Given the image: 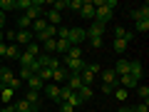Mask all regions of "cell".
<instances>
[{
  "instance_id": "4fadbf2b",
  "label": "cell",
  "mask_w": 149,
  "mask_h": 112,
  "mask_svg": "<svg viewBox=\"0 0 149 112\" xmlns=\"http://www.w3.org/2000/svg\"><path fill=\"white\" fill-rule=\"evenodd\" d=\"M20 67H32V65H35V57H32L30 52H25V50H20Z\"/></svg>"
},
{
  "instance_id": "c3c4849f",
  "label": "cell",
  "mask_w": 149,
  "mask_h": 112,
  "mask_svg": "<svg viewBox=\"0 0 149 112\" xmlns=\"http://www.w3.org/2000/svg\"><path fill=\"white\" fill-rule=\"evenodd\" d=\"M5 50H8V45H5V43H0V60L5 57Z\"/></svg>"
},
{
  "instance_id": "f35d334b",
  "label": "cell",
  "mask_w": 149,
  "mask_h": 112,
  "mask_svg": "<svg viewBox=\"0 0 149 112\" xmlns=\"http://www.w3.org/2000/svg\"><path fill=\"white\" fill-rule=\"evenodd\" d=\"M85 70H87V72H92V75H97V72H100V70H102V65L92 62V65H85Z\"/></svg>"
},
{
  "instance_id": "484cf974",
  "label": "cell",
  "mask_w": 149,
  "mask_h": 112,
  "mask_svg": "<svg viewBox=\"0 0 149 112\" xmlns=\"http://www.w3.org/2000/svg\"><path fill=\"white\" fill-rule=\"evenodd\" d=\"M70 48H72V45H70L67 40H57V48H55V52H57V55H65Z\"/></svg>"
},
{
  "instance_id": "816d5d0a",
  "label": "cell",
  "mask_w": 149,
  "mask_h": 112,
  "mask_svg": "<svg viewBox=\"0 0 149 112\" xmlns=\"http://www.w3.org/2000/svg\"><path fill=\"white\" fill-rule=\"evenodd\" d=\"M119 112H132V107H119Z\"/></svg>"
},
{
  "instance_id": "8fae6325",
  "label": "cell",
  "mask_w": 149,
  "mask_h": 112,
  "mask_svg": "<svg viewBox=\"0 0 149 112\" xmlns=\"http://www.w3.org/2000/svg\"><path fill=\"white\" fill-rule=\"evenodd\" d=\"M13 80H15V75H13L10 67H3V70H0V82H3V87H8Z\"/></svg>"
},
{
  "instance_id": "1f68e13d",
  "label": "cell",
  "mask_w": 149,
  "mask_h": 112,
  "mask_svg": "<svg viewBox=\"0 0 149 112\" xmlns=\"http://www.w3.org/2000/svg\"><path fill=\"white\" fill-rule=\"evenodd\" d=\"M112 95L117 97V100H119V102H124V100H127V95H129V92H127V90H124V87H117V90L112 92Z\"/></svg>"
},
{
  "instance_id": "7bdbcfd3",
  "label": "cell",
  "mask_w": 149,
  "mask_h": 112,
  "mask_svg": "<svg viewBox=\"0 0 149 112\" xmlns=\"http://www.w3.org/2000/svg\"><path fill=\"white\" fill-rule=\"evenodd\" d=\"M67 8H72V10H80V8H82V0H70Z\"/></svg>"
},
{
  "instance_id": "7c38bea8",
  "label": "cell",
  "mask_w": 149,
  "mask_h": 112,
  "mask_svg": "<svg viewBox=\"0 0 149 112\" xmlns=\"http://www.w3.org/2000/svg\"><path fill=\"white\" fill-rule=\"evenodd\" d=\"M114 75H117V77H122V75H129V60H119V62L114 65Z\"/></svg>"
},
{
  "instance_id": "d590c367",
  "label": "cell",
  "mask_w": 149,
  "mask_h": 112,
  "mask_svg": "<svg viewBox=\"0 0 149 112\" xmlns=\"http://www.w3.org/2000/svg\"><path fill=\"white\" fill-rule=\"evenodd\" d=\"M50 10H55V13H62V10H67V0H57V3H52V8H50Z\"/></svg>"
},
{
  "instance_id": "60d3db41",
  "label": "cell",
  "mask_w": 149,
  "mask_h": 112,
  "mask_svg": "<svg viewBox=\"0 0 149 112\" xmlns=\"http://www.w3.org/2000/svg\"><path fill=\"white\" fill-rule=\"evenodd\" d=\"M30 5H32V0H15V8H22V10H27Z\"/></svg>"
},
{
  "instance_id": "ab89813d",
  "label": "cell",
  "mask_w": 149,
  "mask_h": 112,
  "mask_svg": "<svg viewBox=\"0 0 149 112\" xmlns=\"http://www.w3.org/2000/svg\"><path fill=\"white\" fill-rule=\"evenodd\" d=\"M90 45L92 48H102L104 45V37H90Z\"/></svg>"
},
{
  "instance_id": "d6a6232c",
  "label": "cell",
  "mask_w": 149,
  "mask_h": 112,
  "mask_svg": "<svg viewBox=\"0 0 149 112\" xmlns=\"http://www.w3.org/2000/svg\"><path fill=\"white\" fill-rule=\"evenodd\" d=\"M17 25H20L22 30H30V27H32V20H30V18H27V15H22L20 20H17Z\"/></svg>"
},
{
  "instance_id": "7dc6e473",
  "label": "cell",
  "mask_w": 149,
  "mask_h": 112,
  "mask_svg": "<svg viewBox=\"0 0 149 112\" xmlns=\"http://www.w3.org/2000/svg\"><path fill=\"white\" fill-rule=\"evenodd\" d=\"M104 5H107V8H109V10H112V13H114V8H117V0H104Z\"/></svg>"
},
{
  "instance_id": "7402d4cb",
  "label": "cell",
  "mask_w": 149,
  "mask_h": 112,
  "mask_svg": "<svg viewBox=\"0 0 149 112\" xmlns=\"http://www.w3.org/2000/svg\"><path fill=\"white\" fill-rule=\"evenodd\" d=\"M15 112H35V107H32L30 102L20 100V102H15Z\"/></svg>"
},
{
  "instance_id": "e0dca14e",
  "label": "cell",
  "mask_w": 149,
  "mask_h": 112,
  "mask_svg": "<svg viewBox=\"0 0 149 112\" xmlns=\"http://www.w3.org/2000/svg\"><path fill=\"white\" fill-rule=\"evenodd\" d=\"M5 57L8 60H17V57H20V45L10 43V45H8V50H5Z\"/></svg>"
},
{
  "instance_id": "8992f818",
  "label": "cell",
  "mask_w": 149,
  "mask_h": 112,
  "mask_svg": "<svg viewBox=\"0 0 149 112\" xmlns=\"http://www.w3.org/2000/svg\"><path fill=\"white\" fill-rule=\"evenodd\" d=\"M80 15H82V18H87V20H95V3H92V0L82 3V8H80Z\"/></svg>"
},
{
  "instance_id": "11a10c76",
  "label": "cell",
  "mask_w": 149,
  "mask_h": 112,
  "mask_svg": "<svg viewBox=\"0 0 149 112\" xmlns=\"http://www.w3.org/2000/svg\"><path fill=\"white\" fill-rule=\"evenodd\" d=\"M132 112H134V110H132Z\"/></svg>"
},
{
  "instance_id": "277c9868",
  "label": "cell",
  "mask_w": 149,
  "mask_h": 112,
  "mask_svg": "<svg viewBox=\"0 0 149 112\" xmlns=\"http://www.w3.org/2000/svg\"><path fill=\"white\" fill-rule=\"evenodd\" d=\"M32 37H35V35H32L30 30H20V32H15V45H20V48L25 45V48H27V45L32 43Z\"/></svg>"
},
{
  "instance_id": "cb8c5ba5",
  "label": "cell",
  "mask_w": 149,
  "mask_h": 112,
  "mask_svg": "<svg viewBox=\"0 0 149 112\" xmlns=\"http://www.w3.org/2000/svg\"><path fill=\"white\" fill-rule=\"evenodd\" d=\"M77 95H80V100L85 102V100H92V95H95V92H92V87H80V90H77Z\"/></svg>"
},
{
  "instance_id": "9a60e30c",
  "label": "cell",
  "mask_w": 149,
  "mask_h": 112,
  "mask_svg": "<svg viewBox=\"0 0 149 112\" xmlns=\"http://www.w3.org/2000/svg\"><path fill=\"white\" fill-rule=\"evenodd\" d=\"M55 48H57V37H47V40H42L40 50H45V55H50V52H55Z\"/></svg>"
},
{
  "instance_id": "30bf717a",
  "label": "cell",
  "mask_w": 149,
  "mask_h": 112,
  "mask_svg": "<svg viewBox=\"0 0 149 112\" xmlns=\"http://www.w3.org/2000/svg\"><path fill=\"white\" fill-rule=\"evenodd\" d=\"M132 20H134V22H139V20H149V5L132 10Z\"/></svg>"
},
{
  "instance_id": "db71d44e",
  "label": "cell",
  "mask_w": 149,
  "mask_h": 112,
  "mask_svg": "<svg viewBox=\"0 0 149 112\" xmlns=\"http://www.w3.org/2000/svg\"><path fill=\"white\" fill-rule=\"evenodd\" d=\"M0 70H3V60H0Z\"/></svg>"
},
{
  "instance_id": "44dd1931",
  "label": "cell",
  "mask_w": 149,
  "mask_h": 112,
  "mask_svg": "<svg viewBox=\"0 0 149 112\" xmlns=\"http://www.w3.org/2000/svg\"><path fill=\"white\" fill-rule=\"evenodd\" d=\"M142 72H144L142 62H129V75H132V77H137V80H142Z\"/></svg>"
},
{
  "instance_id": "f907efd6",
  "label": "cell",
  "mask_w": 149,
  "mask_h": 112,
  "mask_svg": "<svg viewBox=\"0 0 149 112\" xmlns=\"http://www.w3.org/2000/svg\"><path fill=\"white\" fill-rule=\"evenodd\" d=\"M3 112H15V105H5V110Z\"/></svg>"
},
{
  "instance_id": "52a82bcc",
  "label": "cell",
  "mask_w": 149,
  "mask_h": 112,
  "mask_svg": "<svg viewBox=\"0 0 149 112\" xmlns=\"http://www.w3.org/2000/svg\"><path fill=\"white\" fill-rule=\"evenodd\" d=\"M65 87H67V90H72V92H77L80 87H85V85H82L80 75H67V85H65Z\"/></svg>"
},
{
  "instance_id": "d6986e66",
  "label": "cell",
  "mask_w": 149,
  "mask_h": 112,
  "mask_svg": "<svg viewBox=\"0 0 149 112\" xmlns=\"http://www.w3.org/2000/svg\"><path fill=\"white\" fill-rule=\"evenodd\" d=\"M45 27H47V22H45V18H40V20H35V22H32L30 32H32V35H40V32H45Z\"/></svg>"
},
{
  "instance_id": "681fc988",
  "label": "cell",
  "mask_w": 149,
  "mask_h": 112,
  "mask_svg": "<svg viewBox=\"0 0 149 112\" xmlns=\"http://www.w3.org/2000/svg\"><path fill=\"white\" fill-rule=\"evenodd\" d=\"M0 30H5V13H0Z\"/></svg>"
},
{
  "instance_id": "bcb514c9",
  "label": "cell",
  "mask_w": 149,
  "mask_h": 112,
  "mask_svg": "<svg viewBox=\"0 0 149 112\" xmlns=\"http://www.w3.org/2000/svg\"><path fill=\"white\" fill-rule=\"evenodd\" d=\"M114 90H117V85H104V87H102V92H104V95H112Z\"/></svg>"
},
{
  "instance_id": "ba28073f",
  "label": "cell",
  "mask_w": 149,
  "mask_h": 112,
  "mask_svg": "<svg viewBox=\"0 0 149 112\" xmlns=\"http://www.w3.org/2000/svg\"><path fill=\"white\" fill-rule=\"evenodd\" d=\"M117 82H119V87H124V90L139 85V80H137V77H132V75H122V77H117Z\"/></svg>"
},
{
  "instance_id": "e575fe53",
  "label": "cell",
  "mask_w": 149,
  "mask_h": 112,
  "mask_svg": "<svg viewBox=\"0 0 149 112\" xmlns=\"http://www.w3.org/2000/svg\"><path fill=\"white\" fill-rule=\"evenodd\" d=\"M137 95L142 97L144 102H147V97H149V87H147V85H137Z\"/></svg>"
},
{
  "instance_id": "5b68a950",
  "label": "cell",
  "mask_w": 149,
  "mask_h": 112,
  "mask_svg": "<svg viewBox=\"0 0 149 112\" xmlns=\"http://www.w3.org/2000/svg\"><path fill=\"white\" fill-rule=\"evenodd\" d=\"M25 87L27 90H32V92H40V90H45V82L37 77V75H32V77H27L25 80Z\"/></svg>"
},
{
  "instance_id": "2e32d148",
  "label": "cell",
  "mask_w": 149,
  "mask_h": 112,
  "mask_svg": "<svg viewBox=\"0 0 149 112\" xmlns=\"http://www.w3.org/2000/svg\"><path fill=\"white\" fill-rule=\"evenodd\" d=\"M102 85H117V75H114V70H104V72H102Z\"/></svg>"
},
{
  "instance_id": "f6af8a7d",
  "label": "cell",
  "mask_w": 149,
  "mask_h": 112,
  "mask_svg": "<svg viewBox=\"0 0 149 112\" xmlns=\"http://www.w3.org/2000/svg\"><path fill=\"white\" fill-rule=\"evenodd\" d=\"M134 112H149V105L147 102H142V105H137V107H132Z\"/></svg>"
},
{
  "instance_id": "f5cc1de1",
  "label": "cell",
  "mask_w": 149,
  "mask_h": 112,
  "mask_svg": "<svg viewBox=\"0 0 149 112\" xmlns=\"http://www.w3.org/2000/svg\"><path fill=\"white\" fill-rule=\"evenodd\" d=\"M0 43H3V30H0Z\"/></svg>"
},
{
  "instance_id": "6da1fadb",
  "label": "cell",
  "mask_w": 149,
  "mask_h": 112,
  "mask_svg": "<svg viewBox=\"0 0 149 112\" xmlns=\"http://www.w3.org/2000/svg\"><path fill=\"white\" fill-rule=\"evenodd\" d=\"M62 65H65V70H67V75H80L82 70H85V57H82V60H74V57L62 55Z\"/></svg>"
},
{
  "instance_id": "8d00e7d4",
  "label": "cell",
  "mask_w": 149,
  "mask_h": 112,
  "mask_svg": "<svg viewBox=\"0 0 149 112\" xmlns=\"http://www.w3.org/2000/svg\"><path fill=\"white\" fill-rule=\"evenodd\" d=\"M67 105H72V107H80V105H82L80 95H77V92H72V95H70V100H67Z\"/></svg>"
},
{
  "instance_id": "ee69618b",
  "label": "cell",
  "mask_w": 149,
  "mask_h": 112,
  "mask_svg": "<svg viewBox=\"0 0 149 112\" xmlns=\"http://www.w3.org/2000/svg\"><path fill=\"white\" fill-rule=\"evenodd\" d=\"M60 112H74V107L67 105V102H60Z\"/></svg>"
},
{
  "instance_id": "ac0fdd59",
  "label": "cell",
  "mask_w": 149,
  "mask_h": 112,
  "mask_svg": "<svg viewBox=\"0 0 149 112\" xmlns=\"http://www.w3.org/2000/svg\"><path fill=\"white\" fill-rule=\"evenodd\" d=\"M25 102H30V105L37 110V107H40V92H32V90H27V92H25Z\"/></svg>"
},
{
  "instance_id": "74e56055",
  "label": "cell",
  "mask_w": 149,
  "mask_h": 112,
  "mask_svg": "<svg viewBox=\"0 0 149 112\" xmlns=\"http://www.w3.org/2000/svg\"><path fill=\"white\" fill-rule=\"evenodd\" d=\"M22 85H25V82H22V80H20V77H15V80H13V82H10V85H8V87H10V90H13V92H15V90H20V87H22Z\"/></svg>"
},
{
  "instance_id": "3957f363",
  "label": "cell",
  "mask_w": 149,
  "mask_h": 112,
  "mask_svg": "<svg viewBox=\"0 0 149 112\" xmlns=\"http://www.w3.org/2000/svg\"><path fill=\"white\" fill-rule=\"evenodd\" d=\"M87 40L90 37H104V22H97V20H92V25L87 27Z\"/></svg>"
},
{
  "instance_id": "836d02e7",
  "label": "cell",
  "mask_w": 149,
  "mask_h": 112,
  "mask_svg": "<svg viewBox=\"0 0 149 112\" xmlns=\"http://www.w3.org/2000/svg\"><path fill=\"white\" fill-rule=\"evenodd\" d=\"M134 30H137V32H147V30H149V20H139V22H134Z\"/></svg>"
},
{
  "instance_id": "4dcf8cb0",
  "label": "cell",
  "mask_w": 149,
  "mask_h": 112,
  "mask_svg": "<svg viewBox=\"0 0 149 112\" xmlns=\"http://www.w3.org/2000/svg\"><path fill=\"white\" fill-rule=\"evenodd\" d=\"M25 52H30L32 57H37V55L42 52V50H40V45H37V43H30V45H27V48H25Z\"/></svg>"
},
{
  "instance_id": "f1b7e54d",
  "label": "cell",
  "mask_w": 149,
  "mask_h": 112,
  "mask_svg": "<svg viewBox=\"0 0 149 112\" xmlns=\"http://www.w3.org/2000/svg\"><path fill=\"white\" fill-rule=\"evenodd\" d=\"M127 40H114V43H112V48H114V52H124V50H127Z\"/></svg>"
},
{
  "instance_id": "5bb4252c",
  "label": "cell",
  "mask_w": 149,
  "mask_h": 112,
  "mask_svg": "<svg viewBox=\"0 0 149 112\" xmlns=\"http://www.w3.org/2000/svg\"><path fill=\"white\" fill-rule=\"evenodd\" d=\"M52 80H55V85H60V82H65V80H67V70H65L62 65H60L57 70H52Z\"/></svg>"
},
{
  "instance_id": "4316f807",
  "label": "cell",
  "mask_w": 149,
  "mask_h": 112,
  "mask_svg": "<svg viewBox=\"0 0 149 112\" xmlns=\"http://www.w3.org/2000/svg\"><path fill=\"white\" fill-rule=\"evenodd\" d=\"M13 95H15V92H13L10 87H3V90H0V97H3V102H5V105H10Z\"/></svg>"
},
{
  "instance_id": "d4e9b609",
  "label": "cell",
  "mask_w": 149,
  "mask_h": 112,
  "mask_svg": "<svg viewBox=\"0 0 149 112\" xmlns=\"http://www.w3.org/2000/svg\"><path fill=\"white\" fill-rule=\"evenodd\" d=\"M37 77H40V80H42L45 85H47V82L52 80V70H50V67H42L40 72H37Z\"/></svg>"
},
{
  "instance_id": "603a6c76",
  "label": "cell",
  "mask_w": 149,
  "mask_h": 112,
  "mask_svg": "<svg viewBox=\"0 0 149 112\" xmlns=\"http://www.w3.org/2000/svg\"><path fill=\"white\" fill-rule=\"evenodd\" d=\"M95 77H97V75L87 72V70H82V72H80V80H82V85H87V87H90L92 82H95Z\"/></svg>"
},
{
  "instance_id": "ffe728a7",
  "label": "cell",
  "mask_w": 149,
  "mask_h": 112,
  "mask_svg": "<svg viewBox=\"0 0 149 112\" xmlns=\"http://www.w3.org/2000/svg\"><path fill=\"white\" fill-rule=\"evenodd\" d=\"M132 32H129V30H124V27H114V40H127V43H129V40H132Z\"/></svg>"
},
{
  "instance_id": "b9f144b4",
  "label": "cell",
  "mask_w": 149,
  "mask_h": 112,
  "mask_svg": "<svg viewBox=\"0 0 149 112\" xmlns=\"http://www.w3.org/2000/svg\"><path fill=\"white\" fill-rule=\"evenodd\" d=\"M17 77H20L22 82H25L27 77H32V72H30V67H22V70H20V75H17Z\"/></svg>"
},
{
  "instance_id": "9c48e42d",
  "label": "cell",
  "mask_w": 149,
  "mask_h": 112,
  "mask_svg": "<svg viewBox=\"0 0 149 112\" xmlns=\"http://www.w3.org/2000/svg\"><path fill=\"white\" fill-rule=\"evenodd\" d=\"M60 90H62L60 85H45V95H47L52 102H60Z\"/></svg>"
},
{
  "instance_id": "7a4b0ae2",
  "label": "cell",
  "mask_w": 149,
  "mask_h": 112,
  "mask_svg": "<svg viewBox=\"0 0 149 112\" xmlns=\"http://www.w3.org/2000/svg\"><path fill=\"white\" fill-rule=\"evenodd\" d=\"M87 40V32L85 27H70V35H67V43L74 45V48H82V43Z\"/></svg>"
},
{
  "instance_id": "83f0119b",
  "label": "cell",
  "mask_w": 149,
  "mask_h": 112,
  "mask_svg": "<svg viewBox=\"0 0 149 112\" xmlns=\"http://www.w3.org/2000/svg\"><path fill=\"white\" fill-rule=\"evenodd\" d=\"M65 55H67V57H74V60H82V48H74V45H72Z\"/></svg>"
},
{
  "instance_id": "f546056e",
  "label": "cell",
  "mask_w": 149,
  "mask_h": 112,
  "mask_svg": "<svg viewBox=\"0 0 149 112\" xmlns=\"http://www.w3.org/2000/svg\"><path fill=\"white\" fill-rule=\"evenodd\" d=\"M5 10H15V0H0V13Z\"/></svg>"
}]
</instances>
